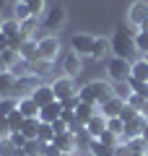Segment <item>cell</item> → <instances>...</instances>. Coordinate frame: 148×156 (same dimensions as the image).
<instances>
[{"label":"cell","mask_w":148,"mask_h":156,"mask_svg":"<svg viewBox=\"0 0 148 156\" xmlns=\"http://www.w3.org/2000/svg\"><path fill=\"white\" fill-rule=\"evenodd\" d=\"M55 128H52V125L49 122H42V128H39V143H52V140H55Z\"/></svg>","instance_id":"29"},{"label":"cell","mask_w":148,"mask_h":156,"mask_svg":"<svg viewBox=\"0 0 148 156\" xmlns=\"http://www.w3.org/2000/svg\"><path fill=\"white\" fill-rule=\"evenodd\" d=\"M132 78H135V81H146V83H148V62L143 60V57L132 62Z\"/></svg>","instance_id":"25"},{"label":"cell","mask_w":148,"mask_h":156,"mask_svg":"<svg viewBox=\"0 0 148 156\" xmlns=\"http://www.w3.org/2000/svg\"><path fill=\"white\" fill-rule=\"evenodd\" d=\"M148 18V0H135L130 8H127V23L140 29V23Z\"/></svg>","instance_id":"7"},{"label":"cell","mask_w":148,"mask_h":156,"mask_svg":"<svg viewBox=\"0 0 148 156\" xmlns=\"http://www.w3.org/2000/svg\"><path fill=\"white\" fill-rule=\"evenodd\" d=\"M39 86H42V78L34 76V73H31V76L18 78V81H16V94H18V99H21V96H31Z\"/></svg>","instance_id":"9"},{"label":"cell","mask_w":148,"mask_h":156,"mask_svg":"<svg viewBox=\"0 0 148 156\" xmlns=\"http://www.w3.org/2000/svg\"><path fill=\"white\" fill-rule=\"evenodd\" d=\"M107 76L115 83H125V81L132 78V62L125 60V57H112L109 65H107Z\"/></svg>","instance_id":"2"},{"label":"cell","mask_w":148,"mask_h":156,"mask_svg":"<svg viewBox=\"0 0 148 156\" xmlns=\"http://www.w3.org/2000/svg\"><path fill=\"white\" fill-rule=\"evenodd\" d=\"M52 68H55V65H52L49 60H34V62H31V73H34V76H39V78L49 76Z\"/></svg>","instance_id":"26"},{"label":"cell","mask_w":148,"mask_h":156,"mask_svg":"<svg viewBox=\"0 0 148 156\" xmlns=\"http://www.w3.org/2000/svg\"><path fill=\"white\" fill-rule=\"evenodd\" d=\"M13 130H11V122H8V117H3L0 115V138H8Z\"/></svg>","instance_id":"42"},{"label":"cell","mask_w":148,"mask_h":156,"mask_svg":"<svg viewBox=\"0 0 148 156\" xmlns=\"http://www.w3.org/2000/svg\"><path fill=\"white\" fill-rule=\"evenodd\" d=\"M135 50L140 52V57L148 55V34H146V31H138V34H135Z\"/></svg>","instance_id":"34"},{"label":"cell","mask_w":148,"mask_h":156,"mask_svg":"<svg viewBox=\"0 0 148 156\" xmlns=\"http://www.w3.org/2000/svg\"><path fill=\"white\" fill-rule=\"evenodd\" d=\"M78 99L83 101V104H93V107H99L96 104V96H93V91H91V86H81V89H78Z\"/></svg>","instance_id":"31"},{"label":"cell","mask_w":148,"mask_h":156,"mask_svg":"<svg viewBox=\"0 0 148 156\" xmlns=\"http://www.w3.org/2000/svg\"><path fill=\"white\" fill-rule=\"evenodd\" d=\"M143 60H146V62H148V55H143Z\"/></svg>","instance_id":"51"},{"label":"cell","mask_w":148,"mask_h":156,"mask_svg":"<svg viewBox=\"0 0 148 156\" xmlns=\"http://www.w3.org/2000/svg\"><path fill=\"white\" fill-rule=\"evenodd\" d=\"M37 44H39V60H49V62H55V57L60 55V39L57 37H39L37 39Z\"/></svg>","instance_id":"5"},{"label":"cell","mask_w":148,"mask_h":156,"mask_svg":"<svg viewBox=\"0 0 148 156\" xmlns=\"http://www.w3.org/2000/svg\"><path fill=\"white\" fill-rule=\"evenodd\" d=\"M18 55H21L23 60H29V62L39 60V44H37V39H26V42H23V47H21V52H18Z\"/></svg>","instance_id":"22"},{"label":"cell","mask_w":148,"mask_h":156,"mask_svg":"<svg viewBox=\"0 0 148 156\" xmlns=\"http://www.w3.org/2000/svg\"><path fill=\"white\" fill-rule=\"evenodd\" d=\"M49 86H52V91H55V99L57 101H65V99H70V96H78V86H76V81H73L70 76L55 78Z\"/></svg>","instance_id":"4"},{"label":"cell","mask_w":148,"mask_h":156,"mask_svg":"<svg viewBox=\"0 0 148 156\" xmlns=\"http://www.w3.org/2000/svg\"><path fill=\"white\" fill-rule=\"evenodd\" d=\"M122 107H125V101L117 99V96H112L109 101H104V104H101V115H104L107 120H109V117H120Z\"/></svg>","instance_id":"20"},{"label":"cell","mask_w":148,"mask_h":156,"mask_svg":"<svg viewBox=\"0 0 148 156\" xmlns=\"http://www.w3.org/2000/svg\"><path fill=\"white\" fill-rule=\"evenodd\" d=\"M18 148L13 146L11 138H0V156H16Z\"/></svg>","instance_id":"35"},{"label":"cell","mask_w":148,"mask_h":156,"mask_svg":"<svg viewBox=\"0 0 148 156\" xmlns=\"http://www.w3.org/2000/svg\"><path fill=\"white\" fill-rule=\"evenodd\" d=\"M16 107H18V99H0V115L8 117L13 109H16Z\"/></svg>","instance_id":"37"},{"label":"cell","mask_w":148,"mask_h":156,"mask_svg":"<svg viewBox=\"0 0 148 156\" xmlns=\"http://www.w3.org/2000/svg\"><path fill=\"white\" fill-rule=\"evenodd\" d=\"M138 31H146V34H148V18H146L143 23H140V29H138Z\"/></svg>","instance_id":"45"},{"label":"cell","mask_w":148,"mask_h":156,"mask_svg":"<svg viewBox=\"0 0 148 156\" xmlns=\"http://www.w3.org/2000/svg\"><path fill=\"white\" fill-rule=\"evenodd\" d=\"M68 21V8L65 5H49L47 13H44V21L42 26L47 29V31H57V29H62Z\"/></svg>","instance_id":"3"},{"label":"cell","mask_w":148,"mask_h":156,"mask_svg":"<svg viewBox=\"0 0 148 156\" xmlns=\"http://www.w3.org/2000/svg\"><path fill=\"white\" fill-rule=\"evenodd\" d=\"M18 3H26V5H29V3H31V0H18Z\"/></svg>","instance_id":"50"},{"label":"cell","mask_w":148,"mask_h":156,"mask_svg":"<svg viewBox=\"0 0 148 156\" xmlns=\"http://www.w3.org/2000/svg\"><path fill=\"white\" fill-rule=\"evenodd\" d=\"M8 138H11V140H13V146H16V148H18V151H21V148H23V146H26V143H29V140H26V138H23V135H21V133H11V135H8Z\"/></svg>","instance_id":"43"},{"label":"cell","mask_w":148,"mask_h":156,"mask_svg":"<svg viewBox=\"0 0 148 156\" xmlns=\"http://www.w3.org/2000/svg\"><path fill=\"white\" fill-rule=\"evenodd\" d=\"M76 156H93L91 151H76Z\"/></svg>","instance_id":"46"},{"label":"cell","mask_w":148,"mask_h":156,"mask_svg":"<svg viewBox=\"0 0 148 156\" xmlns=\"http://www.w3.org/2000/svg\"><path fill=\"white\" fill-rule=\"evenodd\" d=\"M39 128H42V120L39 117H29L26 122H23V128H21V135L26 140H39Z\"/></svg>","instance_id":"19"},{"label":"cell","mask_w":148,"mask_h":156,"mask_svg":"<svg viewBox=\"0 0 148 156\" xmlns=\"http://www.w3.org/2000/svg\"><path fill=\"white\" fill-rule=\"evenodd\" d=\"M104 130H107V117L101 115V112H96V115L86 122V133L96 140V138H101V133H104Z\"/></svg>","instance_id":"13"},{"label":"cell","mask_w":148,"mask_h":156,"mask_svg":"<svg viewBox=\"0 0 148 156\" xmlns=\"http://www.w3.org/2000/svg\"><path fill=\"white\" fill-rule=\"evenodd\" d=\"M96 112H99V109H96V107H93V104H83V101H81V104L76 107V115H78V120H81L83 125H86L88 120H91V117L96 115Z\"/></svg>","instance_id":"24"},{"label":"cell","mask_w":148,"mask_h":156,"mask_svg":"<svg viewBox=\"0 0 148 156\" xmlns=\"http://www.w3.org/2000/svg\"><path fill=\"white\" fill-rule=\"evenodd\" d=\"M13 76H16V78H23V76H31V62H29V60H23V57H21V60H18V65L16 68H13Z\"/></svg>","instance_id":"33"},{"label":"cell","mask_w":148,"mask_h":156,"mask_svg":"<svg viewBox=\"0 0 148 156\" xmlns=\"http://www.w3.org/2000/svg\"><path fill=\"white\" fill-rule=\"evenodd\" d=\"M31 99L37 101L39 107H47V104H52V101H57V99H55V91H52V86H44V83L31 94Z\"/></svg>","instance_id":"18"},{"label":"cell","mask_w":148,"mask_h":156,"mask_svg":"<svg viewBox=\"0 0 148 156\" xmlns=\"http://www.w3.org/2000/svg\"><path fill=\"white\" fill-rule=\"evenodd\" d=\"M0 23H3V16H0Z\"/></svg>","instance_id":"52"},{"label":"cell","mask_w":148,"mask_h":156,"mask_svg":"<svg viewBox=\"0 0 148 156\" xmlns=\"http://www.w3.org/2000/svg\"><path fill=\"white\" fill-rule=\"evenodd\" d=\"M130 156H148V151H140V154H130Z\"/></svg>","instance_id":"48"},{"label":"cell","mask_w":148,"mask_h":156,"mask_svg":"<svg viewBox=\"0 0 148 156\" xmlns=\"http://www.w3.org/2000/svg\"><path fill=\"white\" fill-rule=\"evenodd\" d=\"M93 42H96L93 34H73V39H70V52H76V55H81V57H91Z\"/></svg>","instance_id":"6"},{"label":"cell","mask_w":148,"mask_h":156,"mask_svg":"<svg viewBox=\"0 0 148 156\" xmlns=\"http://www.w3.org/2000/svg\"><path fill=\"white\" fill-rule=\"evenodd\" d=\"M88 86H91V91H93V96H96V104L99 107L115 96V83H109V81H91Z\"/></svg>","instance_id":"8"},{"label":"cell","mask_w":148,"mask_h":156,"mask_svg":"<svg viewBox=\"0 0 148 156\" xmlns=\"http://www.w3.org/2000/svg\"><path fill=\"white\" fill-rule=\"evenodd\" d=\"M5 50H11V39H8L5 34L0 31V55H3V52H5Z\"/></svg>","instance_id":"44"},{"label":"cell","mask_w":148,"mask_h":156,"mask_svg":"<svg viewBox=\"0 0 148 156\" xmlns=\"http://www.w3.org/2000/svg\"><path fill=\"white\" fill-rule=\"evenodd\" d=\"M112 42V57H130V52L135 50V34L130 31L127 26H117L115 34L109 37Z\"/></svg>","instance_id":"1"},{"label":"cell","mask_w":148,"mask_h":156,"mask_svg":"<svg viewBox=\"0 0 148 156\" xmlns=\"http://www.w3.org/2000/svg\"><path fill=\"white\" fill-rule=\"evenodd\" d=\"M52 146L57 148V154H76L78 151V143H76V135L68 130V133H57Z\"/></svg>","instance_id":"10"},{"label":"cell","mask_w":148,"mask_h":156,"mask_svg":"<svg viewBox=\"0 0 148 156\" xmlns=\"http://www.w3.org/2000/svg\"><path fill=\"white\" fill-rule=\"evenodd\" d=\"M37 21H39V18H29V21L21 23V34L26 39H31V31H34V26H37Z\"/></svg>","instance_id":"41"},{"label":"cell","mask_w":148,"mask_h":156,"mask_svg":"<svg viewBox=\"0 0 148 156\" xmlns=\"http://www.w3.org/2000/svg\"><path fill=\"white\" fill-rule=\"evenodd\" d=\"M148 120L143 115H138L135 120H130V122H125V140H132V138H143V130H146Z\"/></svg>","instance_id":"12"},{"label":"cell","mask_w":148,"mask_h":156,"mask_svg":"<svg viewBox=\"0 0 148 156\" xmlns=\"http://www.w3.org/2000/svg\"><path fill=\"white\" fill-rule=\"evenodd\" d=\"M143 140H146V146H148V125H146V130H143Z\"/></svg>","instance_id":"47"},{"label":"cell","mask_w":148,"mask_h":156,"mask_svg":"<svg viewBox=\"0 0 148 156\" xmlns=\"http://www.w3.org/2000/svg\"><path fill=\"white\" fill-rule=\"evenodd\" d=\"M13 18H16L18 23H23V21H29V18H31V11H29V5L26 3H13Z\"/></svg>","instance_id":"27"},{"label":"cell","mask_w":148,"mask_h":156,"mask_svg":"<svg viewBox=\"0 0 148 156\" xmlns=\"http://www.w3.org/2000/svg\"><path fill=\"white\" fill-rule=\"evenodd\" d=\"M16 81L18 78L13 76L11 70L0 73V99H13V96H16Z\"/></svg>","instance_id":"11"},{"label":"cell","mask_w":148,"mask_h":156,"mask_svg":"<svg viewBox=\"0 0 148 156\" xmlns=\"http://www.w3.org/2000/svg\"><path fill=\"white\" fill-rule=\"evenodd\" d=\"M29 11H31V18H39L42 13H47V3L44 0H31L29 3Z\"/></svg>","instance_id":"36"},{"label":"cell","mask_w":148,"mask_h":156,"mask_svg":"<svg viewBox=\"0 0 148 156\" xmlns=\"http://www.w3.org/2000/svg\"><path fill=\"white\" fill-rule=\"evenodd\" d=\"M88 151H91L93 156H117V148H115V146H107V143H101V140H93Z\"/></svg>","instance_id":"23"},{"label":"cell","mask_w":148,"mask_h":156,"mask_svg":"<svg viewBox=\"0 0 148 156\" xmlns=\"http://www.w3.org/2000/svg\"><path fill=\"white\" fill-rule=\"evenodd\" d=\"M18 112H21L23 117H39V112H42V107L37 104V101L31 99V96H21V99H18Z\"/></svg>","instance_id":"17"},{"label":"cell","mask_w":148,"mask_h":156,"mask_svg":"<svg viewBox=\"0 0 148 156\" xmlns=\"http://www.w3.org/2000/svg\"><path fill=\"white\" fill-rule=\"evenodd\" d=\"M146 101H148V99H143V96L132 94L130 99H127V104H130V107H132V109H135V112H143V107H146Z\"/></svg>","instance_id":"40"},{"label":"cell","mask_w":148,"mask_h":156,"mask_svg":"<svg viewBox=\"0 0 148 156\" xmlns=\"http://www.w3.org/2000/svg\"><path fill=\"white\" fill-rule=\"evenodd\" d=\"M138 115H140V112H135L130 104H125V107H122V112H120V120H122V122H130V120H135Z\"/></svg>","instance_id":"39"},{"label":"cell","mask_w":148,"mask_h":156,"mask_svg":"<svg viewBox=\"0 0 148 156\" xmlns=\"http://www.w3.org/2000/svg\"><path fill=\"white\" fill-rule=\"evenodd\" d=\"M112 52V42L107 37H96V42H93V50H91V60H96V62H101L107 55Z\"/></svg>","instance_id":"16"},{"label":"cell","mask_w":148,"mask_h":156,"mask_svg":"<svg viewBox=\"0 0 148 156\" xmlns=\"http://www.w3.org/2000/svg\"><path fill=\"white\" fill-rule=\"evenodd\" d=\"M127 148H130V154H140V151H148V146L143 138H132V140H127Z\"/></svg>","instance_id":"38"},{"label":"cell","mask_w":148,"mask_h":156,"mask_svg":"<svg viewBox=\"0 0 148 156\" xmlns=\"http://www.w3.org/2000/svg\"><path fill=\"white\" fill-rule=\"evenodd\" d=\"M62 117V104L60 101H52V104H47V107H42V112H39V120H42V122H57V120H60Z\"/></svg>","instance_id":"15"},{"label":"cell","mask_w":148,"mask_h":156,"mask_svg":"<svg viewBox=\"0 0 148 156\" xmlns=\"http://www.w3.org/2000/svg\"><path fill=\"white\" fill-rule=\"evenodd\" d=\"M115 96H117V99H122V101L127 104V99L132 96V89H130V83H127V81H125V83H115Z\"/></svg>","instance_id":"32"},{"label":"cell","mask_w":148,"mask_h":156,"mask_svg":"<svg viewBox=\"0 0 148 156\" xmlns=\"http://www.w3.org/2000/svg\"><path fill=\"white\" fill-rule=\"evenodd\" d=\"M0 31L5 34L8 39H18V37H23V34H21V23H18L16 18H3V23H0Z\"/></svg>","instance_id":"21"},{"label":"cell","mask_w":148,"mask_h":156,"mask_svg":"<svg viewBox=\"0 0 148 156\" xmlns=\"http://www.w3.org/2000/svg\"><path fill=\"white\" fill-rule=\"evenodd\" d=\"M8 122H11V130H13V133H21L23 122H26V117H23L21 112H18V107H16V109H13L11 115H8Z\"/></svg>","instance_id":"28"},{"label":"cell","mask_w":148,"mask_h":156,"mask_svg":"<svg viewBox=\"0 0 148 156\" xmlns=\"http://www.w3.org/2000/svg\"><path fill=\"white\" fill-rule=\"evenodd\" d=\"M107 130L122 138V135H125V122H122L120 117H109V120H107Z\"/></svg>","instance_id":"30"},{"label":"cell","mask_w":148,"mask_h":156,"mask_svg":"<svg viewBox=\"0 0 148 156\" xmlns=\"http://www.w3.org/2000/svg\"><path fill=\"white\" fill-rule=\"evenodd\" d=\"M57 156H76V154H57Z\"/></svg>","instance_id":"49"},{"label":"cell","mask_w":148,"mask_h":156,"mask_svg":"<svg viewBox=\"0 0 148 156\" xmlns=\"http://www.w3.org/2000/svg\"><path fill=\"white\" fill-rule=\"evenodd\" d=\"M62 68H65V76H70V78L81 76V70H83V57L76 55V52H68V57L62 60Z\"/></svg>","instance_id":"14"}]
</instances>
